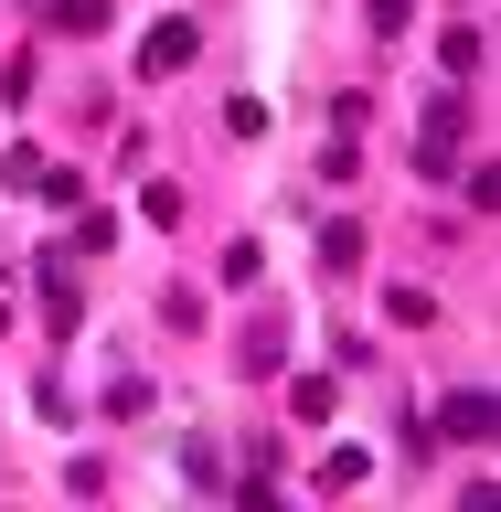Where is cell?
I'll list each match as a JSON object with an SVG mask.
<instances>
[{"mask_svg":"<svg viewBox=\"0 0 501 512\" xmlns=\"http://www.w3.org/2000/svg\"><path fill=\"white\" fill-rule=\"evenodd\" d=\"M0 320H11V288H0Z\"/></svg>","mask_w":501,"mask_h":512,"instance_id":"9c48e42d","label":"cell"},{"mask_svg":"<svg viewBox=\"0 0 501 512\" xmlns=\"http://www.w3.org/2000/svg\"><path fill=\"white\" fill-rule=\"evenodd\" d=\"M427 438H448V448H480V438H491V395H480V384L438 395V427H427Z\"/></svg>","mask_w":501,"mask_h":512,"instance_id":"6da1fadb","label":"cell"},{"mask_svg":"<svg viewBox=\"0 0 501 512\" xmlns=\"http://www.w3.org/2000/svg\"><path fill=\"white\" fill-rule=\"evenodd\" d=\"M43 32H107V0H32Z\"/></svg>","mask_w":501,"mask_h":512,"instance_id":"3957f363","label":"cell"},{"mask_svg":"<svg viewBox=\"0 0 501 512\" xmlns=\"http://www.w3.org/2000/svg\"><path fill=\"white\" fill-rule=\"evenodd\" d=\"M363 480H374L363 448H331V459H320V491H363Z\"/></svg>","mask_w":501,"mask_h":512,"instance_id":"52a82bcc","label":"cell"},{"mask_svg":"<svg viewBox=\"0 0 501 512\" xmlns=\"http://www.w3.org/2000/svg\"><path fill=\"white\" fill-rule=\"evenodd\" d=\"M267 278V246H224V288H256Z\"/></svg>","mask_w":501,"mask_h":512,"instance_id":"ba28073f","label":"cell"},{"mask_svg":"<svg viewBox=\"0 0 501 512\" xmlns=\"http://www.w3.org/2000/svg\"><path fill=\"white\" fill-rule=\"evenodd\" d=\"M32 203H54V214H75V203H86V171H64V160H43V171H32Z\"/></svg>","mask_w":501,"mask_h":512,"instance_id":"5b68a950","label":"cell"},{"mask_svg":"<svg viewBox=\"0 0 501 512\" xmlns=\"http://www.w3.org/2000/svg\"><path fill=\"white\" fill-rule=\"evenodd\" d=\"M192 54H203V32H192V22H150V32H139V75H150V86H160V75H182Z\"/></svg>","mask_w":501,"mask_h":512,"instance_id":"7a4b0ae2","label":"cell"},{"mask_svg":"<svg viewBox=\"0 0 501 512\" xmlns=\"http://www.w3.org/2000/svg\"><path fill=\"white\" fill-rule=\"evenodd\" d=\"M384 320H395V331H427L438 299H427V288H384Z\"/></svg>","mask_w":501,"mask_h":512,"instance_id":"8992f818","label":"cell"},{"mask_svg":"<svg viewBox=\"0 0 501 512\" xmlns=\"http://www.w3.org/2000/svg\"><path fill=\"white\" fill-rule=\"evenodd\" d=\"M480 54H491V43H480V22H448V32H438V64L459 75V86L480 75Z\"/></svg>","mask_w":501,"mask_h":512,"instance_id":"277c9868","label":"cell"}]
</instances>
